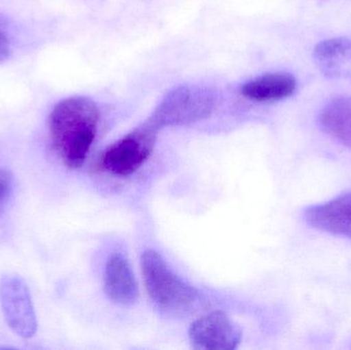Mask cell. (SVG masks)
Segmentation results:
<instances>
[{
  "label": "cell",
  "instance_id": "obj_13",
  "mask_svg": "<svg viewBox=\"0 0 351 350\" xmlns=\"http://www.w3.org/2000/svg\"><path fill=\"white\" fill-rule=\"evenodd\" d=\"M10 51V41L6 38L3 33L0 32V62L3 61V60L8 57Z\"/></svg>",
  "mask_w": 351,
  "mask_h": 350
},
{
  "label": "cell",
  "instance_id": "obj_10",
  "mask_svg": "<svg viewBox=\"0 0 351 350\" xmlns=\"http://www.w3.org/2000/svg\"><path fill=\"white\" fill-rule=\"evenodd\" d=\"M297 90V79L288 72H270L245 82L241 92L256 102H276L292 96Z\"/></svg>",
  "mask_w": 351,
  "mask_h": 350
},
{
  "label": "cell",
  "instance_id": "obj_2",
  "mask_svg": "<svg viewBox=\"0 0 351 350\" xmlns=\"http://www.w3.org/2000/svg\"><path fill=\"white\" fill-rule=\"evenodd\" d=\"M141 269L148 295L162 310L185 312L197 301L198 292L180 279L156 251L142 254Z\"/></svg>",
  "mask_w": 351,
  "mask_h": 350
},
{
  "label": "cell",
  "instance_id": "obj_7",
  "mask_svg": "<svg viewBox=\"0 0 351 350\" xmlns=\"http://www.w3.org/2000/svg\"><path fill=\"white\" fill-rule=\"evenodd\" d=\"M304 221L315 229L351 240V191L307 208Z\"/></svg>",
  "mask_w": 351,
  "mask_h": 350
},
{
  "label": "cell",
  "instance_id": "obj_8",
  "mask_svg": "<svg viewBox=\"0 0 351 350\" xmlns=\"http://www.w3.org/2000/svg\"><path fill=\"white\" fill-rule=\"evenodd\" d=\"M104 287L115 303L132 305L139 298V287L129 260L121 253L109 257L105 267Z\"/></svg>",
  "mask_w": 351,
  "mask_h": 350
},
{
  "label": "cell",
  "instance_id": "obj_3",
  "mask_svg": "<svg viewBox=\"0 0 351 350\" xmlns=\"http://www.w3.org/2000/svg\"><path fill=\"white\" fill-rule=\"evenodd\" d=\"M215 105L216 98L210 88L185 84L167 92L149 119L160 129L190 125L210 116Z\"/></svg>",
  "mask_w": 351,
  "mask_h": 350
},
{
  "label": "cell",
  "instance_id": "obj_9",
  "mask_svg": "<svg viewBox=\"0 0 351 350\" xmlns=\"http://www.w3.org/2000/svg\"><path fill=\"white\" fill-rule=\"evenodd\" d=\"M313 58L326 77L351 82V38L321 41L313 51Z\"/></svg>",
  "mask_w": 351,
  "mask_h": 350
},
{
  "label": "cell",
  "instance_id": "obj_11",
  "mask_svg": "<svg viewBox=\"0 0 351 350\" xmlns=\"http://www.w3.org/2000/svg\"><path fill=\"white\" fill-rule=\"evenodd\" d=\"M319 123L327 135L351 148V98L337 97L322 109Z\"/></svg>",
  "mask_w": 351,
  "mask_h": 350
},
{
  "label": "cell",
  "instance_id": "obj_1",
  "mask_svg": "<svg viewBox=\"0 0 351 350\" xmlns=\"http://www.w3.org/2000/svg\"><path fill=\"white\" fill-rule=\"evenodd\" d=\"M100 112L86 97L60 101L49 119L51 145L68 168L77 170L86 162L98 129Z\"/></svg>",
  "mask_w": 351,
  "mask_h": 350
},
{
  "label": "cell",
  "instance_id": "obj_5",
  "mask_svg": "<svg viewBox=\"0 0 351 350\" xmlns=\"http://www.w3.org/2000/svg\"><path fill=\"white\" fill-rule=\"evenodd\" d=\"M0 306L8 326L22 338H32L37 332V318L26 282L16 275L0 279Z\"/></svg>",
  "mask_w": 351,
  "mask_h": 350
},
{
  "label": "cell",
  "instance_id": "obj_12",
  "mask_svg": "<svg viewBox=\"0 0 351 350\" xmlns=\"http://www.w3.org/2000/svg\"><path fill=\"white\" fill-rule=\"evenodd\" d=\"M14 189V177L6 168H0V215L8 205Z\"/></svg>",
  "mask_w": 351,
  "mask_h": 350
},
{
  "label": "cell",
  "instance_id": "obj_4",
  "mask_svg": "<svg viewBox=\"0 0 351 350\" xmlns=\"http://www.w3.org/2000/svg\"><path fill=\"white\" fill-rule=\"evenodd\" d=\"M160 131L148 118L137 129L109 146L101 155L99 166L114 176H131L152 155Z\"/></svg>",
  "mask_w": 351,
  "mask_h": 350
},
{
  "label": "cell",
  "instance_id": "obj_6",
  "mask_svg": "<svg viewBox=\"0 0 351 350\" xmlns=\"http://www.w3.org/2000/svg\"><path fill=\"white\" fill-rule=\"evenodd\" d=\"M189 338L194 349L234 350L241 345L243 332L226 312L217 310L191 325Z\"/></svg>",
  "mask_w": 351,
  "mask_h": 350
}]
</instances>
